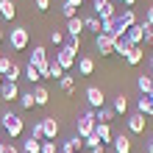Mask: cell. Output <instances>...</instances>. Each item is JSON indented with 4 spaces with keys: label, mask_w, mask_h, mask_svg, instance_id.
<instances>
[{
    "label": "cell",
    "mask_w": 153,
    "mask_h": 153,
    "mask_svg": "<svg viewBox=\"0 0 153 153\" xmlns=\"http://www.w3.org/2000/svg\"><path fill=\"white\" fill-rule=\"evenodd\" d=\"M0 125H3V131L8 134V139H20L22 137V131H25V120L20 114H14V111H3L0 114Z\"/></svg>",
    "instance_id": "obj_1"
},
{
    "label": "cell",
    "mask_w": 153,
    "mask_h": 153,
    "mask_svg": "<svg viewBox=\"0 0 153 153\" xmlns=\"http://www.w3.org/2000/svg\"><path fill=\"white\" fill-rule=\"evenodd\" d=\"M95 125H97V120H95V109H84V114L75 120V128H78V137L81 139H86L89 134H95Z\"/></svg>",
    "instance_id": "obj_2"
},
{
    "label": "cell",
    "mask_w": 153,
    "mask_h": 153,
    "mask_svg": "<svg viewBox=\"0 0 153 153\" xmlns=\"http://www.w3.org/2000/svg\"><path fill=\"white\" fill-rule=\"evenodd\" d=\"M28 64H33V67H36L42 78H48V70H50V59H48V50H45L42 45H36V48H33V53H31V61H28Z\"/></svg>",
    "instance_id": "obj_3"
},
{
    "label": "cell",
    "mask_w": 153,
    "mask_h": 153,
    "mask_svg": "<svg viewBox=\"0 0 153 153\" xmlns=\"http://www.w3.org/2000/svg\"><path fill=\"white\" fill-rule=\"evenodd\" d=\"M56 61L61 64V70L67 73V70H73V67H75V61H78V53H75L73 48H67V45H61V48L56 50Z\"/></svg>",
    "instance_id": "obj_4"
},
{
    "label": "cell",
    "mask_w": 153,
    "mask_h": 153,
    "mask_svg": "<svg viewBox=\"0 0 153 153\" xmlns=\"http://www.w3.org/2000/svg\"><path fill=\"white\" fill-rule=\"evenodd\" d=\"M114 0H92V11H95V17H97V20H109V17H114L117 11H114Z\"/></svg>",
    "instance_id": "obj_5"
},
{
    "label": "cell",
    "mask_w": 153,
    "mask_h": 153,
    "mask_svg": "<svg viewBox=\"0 0 153 153\" xmlns=\"http://www.w3.org/2000/svg\"><path fill=\"white\" fill-rule=\"evenodd\" d=\"M95 50L100 53V56H111L114 53V36L111 33H95Z\"/></svg>",
    "instance_id": "obj_6"
},
{
    "label": "cell",
    "mask_w": 153,
    "mask_h": 153,
    "mask_svg": "<svg viewBox=\"0 0 153 153\" xmlns=\"http://www.w3.org/2000/svg\"><path fill=\"white\" fill-rule=\"evenodd\" d=\"M39 123H42V137H45V139H56V137H59L61 125H59L56 117H42Z\"/></svg>",
    "instance_id": "obj_7"
},
{
    "label": "cell",
    "mask_w": 153,
    "mask_h": 153,
    "mask_svg": "<svg viewBox=\"0 0 153 153\" xmlns=\"http://www.w3.org/2000/svg\"><path fill=\"white\" fill-rule=\"evenodd\" d=\"M81 148H84V139H81L78 134H73V137L59 142V153H81Z\"/></svg>",
    "instance_id": "obj_8"
},
{
    "label": "cell",
    "mask_w": 153,
    "mask_h": 153,
    "mask_svg": "<svg viewBox=\"0 0 153 153\" xmlns=\"http://www.w3.org/2000/svg\"><path fill=\"white\" fill-rule=\"evenodd\" d=\"M11 48L14 50H25L28 48V28H22V25L11 28Z\"/></svg>",
    "instance_id": "obj_9"
},
{
    "label": "cell",
    "mask_w": 153,
    "mask_h": 153,
    "mask_svg": "<svg viewBox=\"0 0 153 153\" xmlns=\"http://www.w3.org/2000/svg\"><path fill=\"white\" fill-rule=\"evenodd\" d=\"M86 103H89V109H103V106H106L103 89L100 86H89L86 89Z\"/></svg>",
    "instance_id": "obj_10"
},
{
    "label": "cell",
    "mask_w": 153,
    "mask_h": 153,
    "mask_svg": "<svg viewBox=\"0 0 153 153\" xmlns=\"http://www.w3.org/2000/svg\"><path fill=\"white\" fill-rule=\"evenodd\" d=\"M0 97L8 103H14V100H20V84H11V81H3L0 84Z\"/></svg>",
    "instance_id": "obj_11"
},
{
    "label": "cell",
    "mask_w": 153,
    "mask_h": 153,
    "mask_svg": "<svg viewBox=\"0 0 153 153\" xmlns=\"http://www.w3.org/2000/svg\"><path fill=\"white\" fill-rule=\"evenodd\" d=\"M125 125H128L131 134H145V114H139V111L128 114L125 117Z\"/></svg>",
    "instance_id": "obj_12"
},
{
    "label": "cell",
    "mask_w": 153,
    "mask_h": 153,
    "mask_svg": "<svg viewBox=\"0 0 153 153\" xmlns=\"http://www.w3.org/2000/svg\"><path fill=\"white\" fill-rule=\"evenodd\" d=\"M75 67H78V75H81V78H86V75H92V73H95V59H92V56H78Z\"/></svg>",
    "instance_id": "obj_13"
},
{
    "label": "cell",
    "mask_w": 153,
    "mask_h": 153,
    "mask_svg": "<svg viewBox=\"0 0 153 153\" xmlns=\"http://www.w3.org/2000/svg\"><path fill=\"white\" fill-rule=\"evenodd\" d=\"M117 20H120V31L125 33L131 28V25H137L139 20H137V14H134V8H123V14H117Z\"/></svg>",
    "instance_id": "obj_14"
},
{
    "label": "cell",
    "mask_w": 153,
    "mask_h": 153,
    "mask_svg": "<svg viewBox=\"0 0 153 153\" xmlns=\"http://www.w3.org/2000/svg\"><path fill=\"white\" fill-rule=\"evenodd\" d=\"M131 48H134V45L128 42V36H125V33H123V36H114V53H117V56H128V53H131Z\"/></svg>",
    "instance_id": "obj_15"
},
{
    "label": "cell",
    "mask_w": 153,
    "mask_h": 153,
    "mask_svg": "<svg viewBox=\"0 0 153 153\" xmlns=\"http://www.w3.org/2000/svg\"><path fill=\"white\" fill-rule=\"evenodd\" d=\"M111 145H114V153H131V139L125 134H114Z\"/></svg>",
    "instance_id": "obj_16"
},
{
    "label": "cell",
    "mask_w": 153,
    "mask_h": 153,
    "mask_svg": "<svg viewBox=\"0 0 153 153\" xmlns=\"http://www.w3.org/2000/svg\"><path fill=\"white\" fill-rule=\"evenodd\" d=\"M95 134L100 137V142H103V145L114 139V131H111V125H109V123H97V125H95Z\"/></svg>",
    "instance_id": "obj_17"
},
{
    "label": "cell",
    "mask_w": 153,
    "mask_h": 153,
    "mask_svg": "<svg viewBox=\"0 0 153 153\" xmlns=\"http://www.w3.org/2000/svg\"><path fill=\"white\" fill-rule=\"evenodd\" d=\"M31 92H33V100H36V106H48V100H50V92H48V89H45L42 84L31 86Z\"/></svg>",
    "instance_id": "obj_18"
},
{
    "label": "cell",
    "mask_w": 153,
    "mask_h": 153,
    "mask_svg": "<svg viewBox=\"0 0 153 153\" xmlns=\"http://www.w3.org/2000/svg\"><path fill=\"white\" fill-rule=\"evenodd\" d=\"M0 17H3V20H14V17H17L14 0H0Z\"/></svg>",
    "instance_id": "obj_19"
},
{
    "label": "cell",
    "mask_w": 153,
    "mask_h": 153,
    "mask_svg": "<svg viewBox=\"0 0 153 153\" xmlns=\"http://www.w3.org/2000/svg\"><path fill=\"white\" fill-rule=\"evenodd\" d=\"M142 59H145V50H142V45H134V48H131V53L125 56V61H128L131 67H137Z\"/></svg>",
    "instance_id": "obj_20"
},
{
    "label": "cell",
    "mask_w": 153,
    "mask_h": 153,
    "mask_svg": "<svg viewBox=\"0 0 153 153\" xmlns=\"http://www.w3.org/2000/svg\"><path fill=\"white\" fill-rule=\"evenodd\" d=\"M81 31H84V17L67 20V33H70V36H81Z\"/></svg>",
    "instance_id": "obj_21"
},
{
    "label": "cell",
    "mask_w": 153,
    "mask_h": 153,
    "mask_svg": "<svg viewBox=\"0 0 153 153\" xmlns=\"http://www.w3.org/2000/svg\"><path fill=\"white\" fill-rule=\"evenodd\" d=\"M125 36H128V42H131V45H142V22L131 25V28L125 31Z\"/></svg>",
    "instance_id": "obj_22"
},
{
    "label": "cell",
    "mask_w": 153,
    "mask_h": 153,
    "mask_svg": "<svg viewBox=\"0 0 153 153\" xmlns=\"http://www.w3.org/2000/svg\"><path fill=\"white\" fill-rule=\"evenodd\" d=\"M20 150H22V153H39V150H42V142L33 139V137H28V139H22Z\"/></svg>",
    "instance_id": "obj_23"
},
{
    "label": "cell",
    "mask_w": 153,
    "mask_h": 153,
    "mask_svg": "<svg viewBox=\"0 0 153 153\" xmlns=\"http://www.w3.org/2000/svg\"><path fill=\"white\" fill-rule=\"evenodd\" d=\"M95 120H97V123H111V120H114V109H111V106L95 109Z\"/></svg>",
    "instance_id": "obj_24"
},
{
    "label": "cell",
    "mask_w": 153,
    "mask_h": 153,
    "mask_svg": "<svg viewBox=\"0 0 153 153\" xmlns=\"http://www.w3.org/2000/svg\"><path fill=\"white\" fill-rule=\"evenodd\" d=\"M20 78H22V67L17 64V61H11V70H8V73L3 75V81H11V84H17Z\"/></svg>",
    "instance_id": "obj_25"
},
{
    "label": "cell",
    "mask_w": 153,
    "mask_h": 153,
    "mask_svg": "<svg viewBox=\"0 0 153 153\" xmlns=\"http://www.w3.org/2000/svg\"><path fill=\"white\" fill-rule=\"evenodd\" d=\"M111 109H114V114H125V111H128V97L120 92V95L114 97V106H111Z\"/></svg>",
    "instance_id": "obj_26"
},
{
    "label": "cell",
    "mask_w": 153,
    "mask_h": 153,
    "mask_svg": "<svg viewBox=\"0 0 153 153\" xmlns=\"http://www.w3.org/2000/svg\"><path fill=\"white\" fill-rule=\"evenodd\" d=\"M36 106V100H33V92H20V109L22 111H28Z\"/></svg>",
    "instance_id": "obj_27"
},
{
    "label": "cell",
    "mask_w": 153,
    "mask_h": 153,
    "mask_svg": "<svg viewBox=\"0 0 153 153\" xmlns=\"http://www.w3.org/2000/svg\"><path fill=\"white\" fill-rule=\"evenodd\" d=\"M137 86H139V92H142V95H148V92H150V86H153V75H145V73H142V75L137 78Z\"/></svg>",
    "instance_id": "obj_28"
},
{
    "label": "cell",
    "mask_w": 153,
    "mask_h": 153,
    "mask_svg": "<svg viewBox=\"0 0 153 153\" xmlns=\"http://www.w3.org/2000/svg\"><path fill=\"white\" fill-rule=\"evenodd\" d=\"M59 86L64 89L67 95H73V92H75V75H64V78H59Z\"/></svg>",
    "instance_id": "obj_29"
},
{
    "label": "cell",
    "mask_w": 153,
    "mask_h": 153,
    "mask_svg": "<svg viewBox=\"0 0 153 153\" xmlns=\"http://www.w3.org/2000/svg\"><path fill=\"white\" fill-rule=\"evenodd\" d=\"M64 75H67V73L61 70V64H59L56 59H50V70H48V78H56V81H59V78H64Z\"/></svg>",
    "instance_id": "obj_30"
},
{
    "label": "cell",
    "mask_w": 153,
    "mask_h": 153,
    "mask_svg": "<svg viewBox=\"0 0 153 153\" xmlns=\"http://www.w3.org/2000/svg\"><path fill=\"white\" fill-rule=\"evenodd\" d=\"M84 28H89V31H95V33H100V28H103V22L97 20V17L92 14V17H84Z\"/></svg>",
    "instance_id": "obj_31"
},
{
    "label": "cell",
    "mask_w": 153,
    "mask_h": 153,
    "mask_svg": "<svg viewBox=\"0 0 153 153\" xmlns=\"http://www.w3.org/2000/svg\"><path fill=\"white\" fill-rule=\"evenodd\" d=\"M25 78L31 81V86H36L39 81H42V75H39V70L33 67V64H28V67H25Z\"/></svg>",
    "instance_id": "obj_32"
},
{
    "label": "cell",
    "mask_w": 153,
    "mask_h": 153,
    "mask_svg": "<svg viewBox=\"0 0 153 153\" xmlns=\"http://www.w3.org/2000/svg\"><path fill=\"white\" fill-rule=\"evenodd\" d=\"M139 22H142V42H145V45H153V25L145 22V20H139Z\"/></svg>",
    "instance_id": "obj_33"
},
{
    "label": "cell",
    "mask_w": 153,
    "mask_h": 153,
    "mask_svg": "<svg viewBox=\"0 0 153 153\" xmlns=\"http://www.w3.org/2000/svg\"><path fill=\"white\" fill-rule=\"evenodd\" d=\"M84 148H89V150H97V148H103V142H100V137H97V134H89V137L84 139Z\"/></svg>",
    "instance_id": "obj_34"
},
{
    "label": "cell",
    "mask_w": 153,
    "mask_h": 153,
    "mask_svg": "<svg viewBox=\"0 0 153 153\" xmlns=\"http://www.w3.org/2000/svg\"><path fill=\"white\" fill-rule=\"evenodd\" d=\"M137 111H139V114H148V111H150V97H148V95H142L139 100H137Z\"/></svg>",
    "instance_id": "obj_35"
},
{
    "label": "cell",
    "mask_w": 153,
    "mask_h": 153,
    "mask_svg": "<svg viewBox=\"0 0 153 153\" xmlns=\"http://www.w3.org/2000/svg\"><path fill=\"white\" fill-rule=\"evenodd\" d=\"M39 153H59L56 139H42V150H39Z\"/></svg>",
    "instance_id": "obj_36"
},
{
    "label": "cell",
    "mask_w": 153,
    "mask_h": 153,
    "mask_svg": "<svg viewBox=\"0 0 153 153\" xmlns=\"http://www.w3.org/2000/svg\"><path fill=\"white\" fill-rule=\"evenodd\" d=\"M61 14H64V20H73V17H78V8L70 6V3H64V6H61Z\"/></svg>",
    "instance_id": "obj_37"
},
{
    "label": "cell",
    "mask_w": 153,
    "mask_h": 153,
    "mask_svg": "<svg viewBox=\"0 0 153 153\" xmlns=\"http://www.w3.org/2000/svg\"><path fill=\"white\" fill-rule=\"evenodd\" d=\"M8 70H11V59H8V56H0V75H6Z\"/></svg>",
    "instance_id": "obj_38"
},
{
    "label": "cell",
    "mask_w": 153,
    "mask_h": 153,
    "mask_svg": "<svg viewBox=\"0 0 153 153\" xmlns=\"http://www.w3.org/2000/svg\"><path fill=\"white\" fill-rule=\"evenodd\" d=\"M50 42L53 45H64V31H50Z\"/></svg>",
    "instance_id": "obj_39"
},
{
    "label": "cell",
    "mask_w": 153,
    "mask_h": 153,
    "mask_svg": "<svg viewBox=\"0 0 153 153\" xmlns=\"http://www.w3.org/2000/svg\"><path fill=\"white\" fill-rule=\"evenodd\" d=\"M31 137H33V139H39V142L45 139V137H42V123H39V120L33 123V128H31Z\"/></svg>",
    "instance_id": "obj_40"
},
{
    "label": "cell",
    "mask_w": 153,
    "mask_h": 153,
    "mask_svg": "<svg viewBox=\"0 0 153 153\" xmlns=\"http://www.w3.org/2000/svg\"><path fill=\"white\" fill-rule=\"evenodd\" d=\"M64 45H67V48H73V50L78 53V50H81V36H70V39H67Z\"/></svg>",
    "instance_id": "obj_41"
},
{
    "label": "cell",
    "mask_w": 153,
    "mask_h": 153,
    "mask_svg": "<svg viewBox=\"0 0 153 153\" xmlns=\"http://www.w3.org/2000/svg\"><path fill=\"white\" fill-rule=\"evenodd\" d=\"M33 6H36V11H48V8H50V0H33Z\"/></svg>",
    "instance_id": "obj_42"
},
{
    "label": "cell",
    "mask_w": 153,
    "mask_h": 153,
    "mask_svg": "<svg viewBox=\"0 0 153 153\" xmlns=\"http://www.w3.org/2000/svg\"><path fill=\"white\" fill-rule=\"evenodd\" d=\"M3 153H20V148H17L14 142H6V150H3Z\"/></svg>",
    "instance_id": "obj_43"
},
{
    "label": "cell",
    "mask_w": 153,
    "mask_h": 153,
    "mask_svg": "<svg viewBox=\"0 0 153 153\" xmlns=\"http://www.w3.org/2000/svg\"><path fill=\"white\" fill-rule=\"evenodd\" d=\"M145 22H150V25H153V6H148V8H145Z\"/></svg>",
    "instance_id": "obj_44"
},
{
    "label": "cell",
    "mask_w": 153,
    "mask_h": 153,
    "mask_svg": "<svg viewBox=\"0 0 153 153\" xmlns=\"http://www.w3.org/2000/svg\"><path fill=\"white\" fill-rule=\"evenodd\" d=\"M114 3H120V6H123V8H131V6H134V3H137V0H114Z\"/></svg>",
    "instance_id": "obj_45"
},
{
    "label": "cell",
    "mask_w": 153,
    "mask_h": 153,
    "mask_svg": "<svg viewBox=\"0 0 153 153\" xmlns=\"http://www.w3.org/2000/svg\"><path fill=\"white\" fill-rule=\"evenodd\" d=\"M64 3H70V6H75V8H81V3H84V0H64Z\"/></svg>",
    "instance_id": "obj_46"
},
{
    "label": "cell",
    "mask_w": 153,
    "mask_h": 153,
    "mask_svg": "<svg viewBox=\"0 0 153 153\" xmlns=\"http://www.w3.org/2000/svg\"><path fill=\"white\" fill-rule=\"evenodd\" d=\"M145 148H148V153H153V137H150V139L145 142Z\"/></svg>",
    "instance_id": "obj_47"
},
{
    "label": "cell",
    "mask_w": 153,
    "mask_h": 153,
    "mask_svg": "<svg viewBox=\"0 0 153 153\" xmlns=\"http://www.w3.org/2000/svg\"><path fill=\"white\" fill-rule=\"evenodd\" d=\"M92 153H109V150H106V148H97V150H92Z\"/></svg>",
    "instance_id": "obj_48"
},
{
    "label": "cell",
    "mask_w": 153,
    "mask_h": 153,
    "mask_svg": "<svg viewBox=\"0 0 153 153\" xmlns=\"http://www.w3.org/2000/svg\"><path fill=\"white\" fill-rule=\"evenodd\" d=\"M148 114H150V117H153V97H150V111H148Z\"/></svg>",
    "instance_id": "obj_49"
},
{
    "label": "cell",
    "mask_w": 153,
    "mask_h": 153,
    "mask_svg": "<svg viewBox=\"0 0 153 153\" xmlns=\"http://www.w3.org/2000/svg\"><path fill=\"white\" fill-rule=\"evenodd\" d=\"M3 150H6V142H0V153H3Z\"/></svg>",
    "instance_id": "obj_50"
},
{
    "label": "cell",
    "mask_w": 153,
    "mask_h": 153,
    "mask_svg": "<svg viewBox=\"0 0 153 153\" xmlns=\"http://www.w3.org/2000/svg\"><path fill=\"white\" fill-rule=\"evenodd\" d=\"M150 75H153V56H150Z\"/></svg>",
    "instance_id": "obj_51"
},
{
    "label": "cell",
    "mask_w": 153,
    "mask_h": 153,
    "mask_svg": "<svg viewBox=\"0 0 153 153\" xmlns=\"http://www.w3.org/2000/svg\"><path fill=\"white\" fill-rule=\"evenodd\" d=\"M148 97H153V86H150V92H148Z\"/></svg>",
    "instance_id": "obj_52"
},
{
    "label": "cell",
    "mask_w": 153,
    "mask_h": 153,
    "mask_svg": "<svg viewBox=\"0 0 153 153\" xmlns=\"http://www.w3.org/2000/svg\"><path fill=\"white\" fill-rule=\"evenodd\" d=\"M0 42H3V28H0Z\"/></svg>",
    "instance_id": "obj_53"
},
{
    "label": "cell",
    "mask_w": 153,
    "mask_h": 153,
    "mask_svg": "<svg viewBox=\"0 0 153 153\" xmlns=\"http://www.w3.org/2000/svg\"><path fill=\"white\" fill-rule=\"evenodd\" d=\"M0 84H3V75H0Z\"/></svg>",
    "instance_id": "obj_54"
},
{
    "label": "cell",
    "mask_w": 153,
    "mask_h": 153,
    "mask_svg": "<svg viewBox=\"0 0 153 153\" xmlns=\"http://www.w3.org/2000/svg\"><path fill=\"white\" fill-rule=\"evenodd\" d=\"M0 134H3V125H0Z\"/></svg>",
    "instance_id": "obj_55"
},
{
    "label": "cell",
    "mask_w": 153,
    "mask_h": 153,
    "mask_svg": "<svg viewBox=\"0 0 153 153\" xmlns=\"http://www.w3.org/2000/svg\"><path fill=\"white\" fill-rule=\"evenodd\" d=\"M20 153H22V150H20Z\"/></svg>",
    "instance_id": "obj_56"
}]
</instances>
